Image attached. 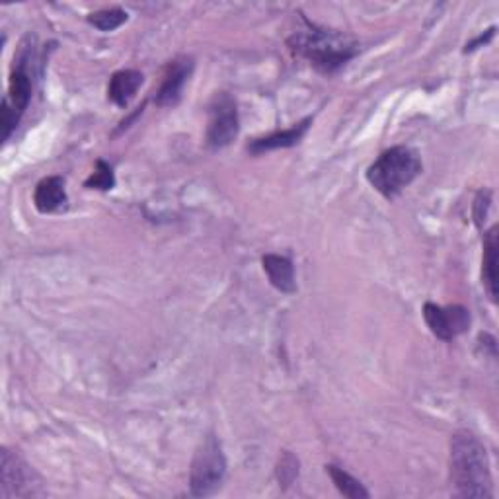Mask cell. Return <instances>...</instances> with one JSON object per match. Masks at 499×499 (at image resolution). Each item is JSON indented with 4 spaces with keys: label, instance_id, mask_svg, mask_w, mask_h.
Masks as SVG:
<instances>
[{
    "label": "cell",
    "instance_id": "6da1fadb",
    "mask_svg": "<svg viewBox=\"0 0 499 499\" xmlns=\"http://www.w3.org/2000/svg\"><path fill=\"white\" fill-rule=\"evenodd\" d=\"M451 482L458 497H492V475L485 446L470 431H456L451 439Z\"/></svg>",
    "mask_w": 499,
    "mask_h": 499
},
{
    "label": "cell",
    "instance_id": "7a4b0ae2",
    "mask_svg": "<svg viewBox=\"0 0 499 499\" xmlns=\"http://www.w3.org/2000/svg\"><path fill=\"white\" fill-rule=\"evenodd\" d=\"M303 24L305 28H298L289 37V47L297 55L305 57L317 71L332 74L357 55L359 47L351 37L318 28V25L310 24L307 18H303Z\"/></svg>",
    "mask_w": 499,
    "mask_h": 499
},
{
    "label": "cell",
    "instance_id": "3957f363",
    "mask_svg": "<svg viewBox=\"0 0 499 499\" xmlns=\"http://www.w3.org/2000/svg\"><path fill=\"white\" fill-rule=\"evenodd\" d=\"M422 172V161L410 147H392L385 151L367 170L371 186L386 200L396 197Z\"/></svg>",
    "mask_w": 499,
    "mask_h": 499
},
{
    "label": "cell",
    "instance_id": "277c9868",
    "mask_svg": "<svg viewBox=\"0 0 499 499\" xmlns=\"http://www.w3.org/2000/svg\"><path fill=\"white\" fill-rule=\"evenodd\" d=\"M227 475V458L222 455L220 443L217 437L209 435L197 449L191 475H190V488L195 497H207L215 494Z\"/></svg>",
    "mask_w": 499,
    "mask_h": 499
},
{
    "label": "cell",
    "instance_id": "5b68a950",
    "mask_svg": "<svg viewBox=\"0 0 499 499\" xmlns=\"http://www.w3.org/2000/svg\"><path fill=\"white\" fill-rule=\"evenodd\" d=\"M239 135V110L234 100L220 92L209 106L207 144L211 149H225Z\"/></svg>",
    "mask_w": 499,
    "mask_h": 499
},
{
    "label": "cell",
    "instance_id": "8992f818",
    "mask_svg": "<svg viewBox=\"0 0 499 499\" xmlns=\"http://www.w3.org/2000/svg\"><path fill=\"white\" fill-rule=\"evenodd\" d=\"M0 497H32L42 494L35 484L34 470L22 458L8 449H3V463H0Z\"/></svg>",
    "mask_w": 499,
    "mask_h": 499
},
{
    "label": "cell",
    "instance_id": "52a82bcc",
    "mask_svg": "<svg viewBox=\"0 0 499 499\" xmlns=\"http://www.w3.org/2000/svg\"><path fill=\"white\" fill-rule=\"evenodd\" d=\"M424 318L433 336L443 341H451L461 336L470 326V312L465 307H437L433 303L424 305Z\"/></svg>",
    "mask_w": 499,
    "mask_h": 499
},
{
    "label": "cell",
    "instance_id": "ba28073f",
    "mask_svg": "<svg viewBox=\"0 0 499 499\" xmlns=\"http://www.w3.org/2000/svg\"><path fill=\"white\" fill-rule=\"evenodd\" d=\"M193 73V59L191 57H176L174 61L168 63V67L162 76V84L156 92L154 102L159 103L161 108L176 106L181 98V92L190 76Z\"/></svg>",
    "mask_w": 499,
    "mask_h": 499
},
{
    "label": "cell",
    "instance_id": "9c48e42d",
    "mask_svg": "<svg viewBox=\"0 0 499 499\" xmlns=\"http://www.w3.org/2000/svg\"><path fill=\"white\" fill-rule=\"evenodd\" d=\"M69 197L64 190V180L59 176H49L37 183L34 191V205L39 213H55L67 207Z\"/></svg>",
    "mask_w": 499,
    "mask_h": 499
},
{
    "label": "cell",
    "instance_id": "30bf717a",
    "mask_svg": "<svg viewBox=\"0 0 499 499\" xmlns=\"http://www.w3.org/2000/svg\"><path fill=\"white\" fill-rule=\"evenodd\" d=\"M310 123H312V117H307V120L298 122L293 127L278 131V133H271L268 137L256 139V141H252V142L248 144V151L252 152V154H261V152L275 151V149L295 147V144H298L300 141H303V137L307 135Z\"/></svg>",
    "mask_w": 499,
    "mask_h": 499
},
{
    "label": "cell",
    "instance_id": "8fae6325",
    "mask_svg": "<svg viewBox=\"0 0 499 499\" xmlns=\"http://www.w3.org/2000/svg\"><path fill=\"white\" fill-rule=\"evenodd\" d=\"M30 100H32V78L28 69H25V57H24V59H18V64H15V69L10 73L6 102L22 120L24 112L28 110Z\"/></svg>",
    "mask_w": 499,
    "mask_h": 499
},
{
    "label": "cell",
    "instance_id": "7c38bea8",
    "mask_svg": "<svg viewBox=\"0 0 499 499\" xmlns=\"http://www.w3.org/2000/svg\"><path fill=\"white\" fill-rule=\"evenodd\" d=\"M261 264H264L269 283L278 289V291H281V293H295L297 291L295 268H293L291 259L285 256H278V254H266L264 259H261Z\"/></svg>",
    "mask_w": 499,
    "mask_h": 499
},
{
    "label": "cell",
    "instance_id": "4fadbf2b",
    "mask_svg": "<svg viewBox=\"0 0 499 499\" xmlns=\"http://www.w3.org/2000/svg\"><path fill=\"white\" fill-rule=\"evenodd\" d=\"M142 84V74L139 71H120L112 76L108 86V98L115 106L125 108L127 103L135 98L137 90Z\"/></svg>",
    "mask_w": 499,
    "mask_h": 499
},
{
    "label": "cell",
    "instance_id": "5bb4252c",
    "mask_svg": "<svg viewBox=\"0 0 499 499\" xmlns=\"http://www.w3.org/2000/svg\"><path fill=\"white\" fill-rule=\"evenodd\" d=\"M482 278L484 285L488 289L492 300L497 297V229L494 227L484 239V261H482Z\"/></svg>",
    "mask_w": 499,
    "mask_h": 499
},
{
    "label": "cell",
    "instance_id": "9a60e30c",
    "mask_svg": "<svg viewBox=\"0 0 499 499\" xmlns=\"http://www.w3.org/2000/svg\"><path fill=\"white\" fill-rule=\"evenodd\" d=\"M326 470H328V475L332 476L336 488L341 494H344L346 497H349V499H367V497H369V492L363 488V484L357 478H353L351 475H347L344 468H338V466L330 465V466H326Z\"/></svg>",
    "mask_w": 499,
    "mask_h": 499
},
{
    "label": "cell",
    "instance_id": "2e32d148",
    "mask_svg": "<svg viewBox=\"0 0 499 499\" xmlns=\"http://www.w3.org/2000/svg\"><path fill=\"white\" fill-rule=\"evenodd\" d=\"M88 24L100 32H113L127 22V12L122 8H103L88 15Z\"/></svg>",
    "mask_w": 499,
    "mask_h": 499
},
{
    "label": "cell",
    "instance_id": "e0dca14e",
    "mask_svg": "<svg viewBox=\"0 0 499 499\" xmlns=\"http://www.w3.org/2000/svg\"><path fill=\"white\" fill-rule=\"evenodd\" d=\"M115 186V176H113V170L108 162L103 161H98L96 162V172L92 174L86 181H84V188L88 190H102V191H108Z\"/></svg>",
    "mask_w": 499,
    "mask_h": 499
},
{
    "label": "cell",
    "instance_id": "ac0fdd59",
    "mask_svg": "<svg viewBox=\"0 0 499 499\" xmlns=\"http://www.w3.org/2000/svg\"><path fill=\"white\" fill-rule=\"evenodd\" d=\"M488 207H490V191H480L476 201H475V220L478 227H482V222L485 220V215H488Z\"/></svg>",
    "mask_w": 499,
    "mask_h": 499
},
{
    "label": "cell",
    "instance_id": "d6986e66",
    "mask_svg": "<svg viewBox=\"0 0 499 499\" xmlns=\"http://www.w3.org/2000/svg\"><path fill=\"white\" fill-rule=\"evenodd\" d=\"M494 32H495V28H490L488 32H485V35L482 34L478 39H475V42H472V44H468V45H466V51H475L478 45H482V44H488L490 39L494 37Z\"/></svg>",
    "mask_w": 499,
    "mask_h": 499
}]
</instances>
